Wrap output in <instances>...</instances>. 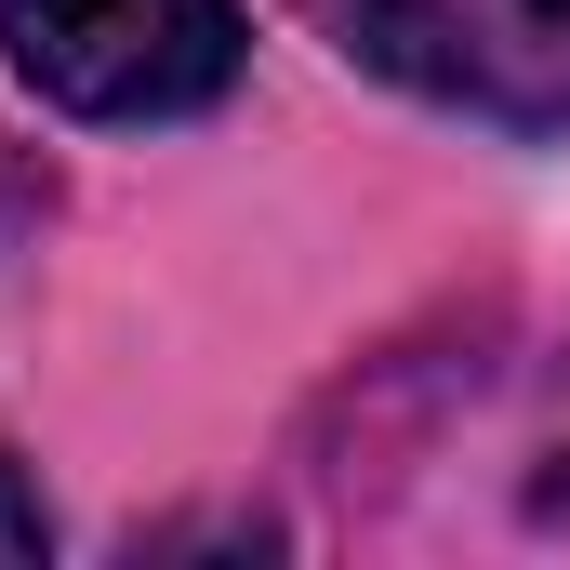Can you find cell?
Segmentation results:
<instances>
[{"instance_id":"cell-2","label":"cell","mask_w":570,"mask_h":570,"mask_svg":"<svg viewBox=\"0 0 570 570\" xmlns=\"http://www.w3.org/2000/svg\"><path fill=\"white\" fill-rule=\"evenodd\" d=\"M318 27L425 107L504 134L570 120V0H318Z\"/></svg>"},{"instance_id":"cell-3","label":"cell","mask_w":570,"mask_h":570,"mask_svg":"<svg viewBox=\"0 0 570 570\" xmlns=\"http://www.w3.org/2000/svg\"><path fill=\"white\" fill-rule=\"evenodd\" d=\"M40 544H53V518H40V491H27V478L0 464V570H27Z\"/></svg>"},{"instance_id":"cell-1","label":"cell","mask_w":570,"mask_h":570,"mask_svg":"<svg viewBox=\"0 0 570 570\" xmlns=\"http://www.w3.org/2000/svg\"><path fill=\"white\" fill-rule=\"evenodd\" d=\"M0 53L67 120H199L253 27L239 0H0Z\"/></svg>"}]
</instances>
